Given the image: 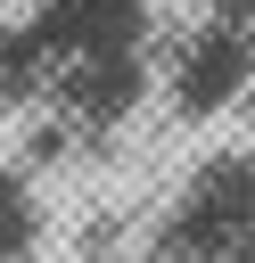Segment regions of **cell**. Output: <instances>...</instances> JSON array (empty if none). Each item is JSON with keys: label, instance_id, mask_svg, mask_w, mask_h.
<instances>
[{"label": "cell", "instance_id": "obj_1", "mask_svg": "<svg viewBox=\"0 0 255 263\" xmlns=\"http://www.w3.org/2000/svg\"><path fill=\"white\" fill-rule=\"evenodd\" d=\"M156 263H255V140L197 156L165 189Z\"/></svg>", "mask_w": 255, "mask_h": 263}]
</instances>
